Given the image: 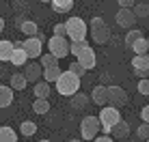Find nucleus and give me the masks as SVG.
Returning a JSON list of instances; mask_svg holds the SVG:
<instances>
[{"instance_id":"nucleus-1","label":"nucleus","mask_w":149,"mask_h":142,"mask_svg":"<svg viewBox=\"0 0 149 142\" xmlns=\"http://www.w3.org/2000/svg\"><path fill=\"white\" fill-rule=\"evenodd\" d=\"M69 54H74V56H76V63L82 65V69H84V71L95 69L97 58H95L93 48H91L86 41H82V43H69Z\"/></svg>"},{"instance_id":"nucleus-2","label":"nucleus","mask_w":149,"mask_h":142,"mask_svg":"<svg viewBox=\"0 0 149 142\" xmlns=\"http://www.w3.org/2000/svg\"><path fill=\"white\" fill-rule=\"evenodd\" d=\"M65 28H67V37L69 43H82L86 41V34H89V26L86 22L78 15H71V17L65 19Z\"/></svg>"},{"instance_id":"nucleus-3","label":"nucleus","mask_w":149,"mask_h":142,"mask_svg":"<svg viewBox=\"0 0 149 142\" xmlns=\"http://www.w3.org/2000/svg\"><path fill=\"white\" fill-rule=\"evenodd\" d=\"M54 84H56V93L63 95V97H74V95L80 90V78H76V75L69 73V71H63Z\"/></svg>"},{"instance_id":"nucleus-4","label":"nucleus","mask_w":149,"mask_h":142,"mask_svg":"<svg viewBox=\"0 0 149 142\" xmlns=\"http://www.w3.org/2000/svg\"><path fill=\"white\" fill-rule=\"evenodd\" d=\"M89 32H91V39H93L95 43H100V45L108 43V41H110V37H112L108 24L104 22V17H93V19H91V24H89Z\"/></svg>"},{"instance_id":"nucleus-5","label":"nucleus","mask_w":149,"mask_h":142,"mask_svg":"<svg viewBox=\"0 0 149 142\" xmlns=\"http://www.w3.org/2000/svg\"><path fill=\"white\" fill-rule=\"evenodd\" d=\"M97 119H100V127L104 131V136H110V129L121 121V112L117 108H112V105H104V108L100 110V116H97Z\"/></svg>"},{"instance_id":"nucleus-6","label":"nucleus","mask_w":149,"mask_h":142,"mask_svg":"<svg viewBox=\"0 0 149 142\" xmlns=\"http://www.w3.org/2000/svg\"><path fill=\"white\" fill-rule=\"evenodd\" d=\"M100 119L97 116H84V119L80 121V136L82 140H95L97 134H100Z\"/></svg>"},{"instance_id":"nucleus-7","label":"nucleus","mask_w":149,"mask_h":142,"mask_svg":"<svg viewBox=\"0 0 149 142\" xmlns=\"http://www.w3.org/2000/svg\"><path fill=\"white\" fill-rule=\"evenodd\" d=\"M45 43H48V52L52 54V56H56L58 60L65 58V56H69V41L65 37H54V34H52Z\"/></svg>"},{"instance_id":"nucleus-8","label":"nucleus","mask_w":149,"mask_h":142,"mask_svg":"<svg viewBox=\"0 0 149 142\" xmlns=\"http://www.w3.org/2000/svg\"><path fill=\"white\" fill-rule=\"evenodd\" d=\"M22 48L24 52H26L28 60L30 58H41V54H43V41H41L39 37H28L22 41Z\"/></svg>"},{"instance_id":"nucleus-9","label":"nucleus","mask_w":149,"mask_h":142,"mask_svg":"<svg viewBox=\"0 0 149 142\" xmlns=\"http://www.w3.org/2000/svg\"><path fill=\"white\" fill-rule=\"evenodd\" d=\"M108 105H112V108H123V105H127V93L121 88V86L112 84L108 86Z\"/></svg>"},{"instance_id":"nucleus-10","label":"nucleus","mask_w":149,"mask_h":142,"mask_svg":"<svg viewBox=\"0 0 149 142\" xmlns=\"http://www.w3.org/2000/svg\"><path fill=\"white\" fill-rule=\"evenodd\" d=\"M132 71H134V75H138L141 80H145L149 75V54L132 58Z\"/></svg>"},{"instance_id":"nucleus-11","label":"nucleus","mask_w":149,"mask_h":142,"mask_svg":"<svg viewBox=\"0 0 149 142\" xmlns=\"http://www.w3.org/2000/svg\"><path fill=\"white\" fill-rule=\"evenodd\" d=\"M24 78H26V82H30V84H37L39 80H41V75H43V69H41V65L39 63H26L24 65Z\"/></svg>"},{"instance_id":"nucleus-12","label":"nucleus","mask_w":149,"mask_h":142,"mask_svg":"<svg viewBox=\"0 0 149 142\" xmlns=\"http://www.w3.org/2000/svg\"><path fill=\"white\" fill-rule=\"evenodd\" d=\"M89 99H91V103L100 105V108H104V105H108V86H104V84H97L95 88L91 90Z\"/></svg>"},{"instance_id":"nucleus-13","label":"nucleus","mask_w":149,"mask_h":142,"mask_svg":"<svg viewBox=\"0 0 149 142\" xmlns=\"http://www.w3.org/2000/svg\"><path fill=\"white\" fill-rule=\"evenodd\" d=\"M115 19H117V26H121V28H132L134 22H136L132 9H119L117 15H115Z\"/></svg>"},{"instance_id":"nucleus-14","label":"nucleus","mask_w":149,"mask_h":142,"mask_svg":"<svg viewBox=\"0 0 149 142\" xmlns=\"http://www.w3.org/2000/svg\"><path fill=\"white\" fill-rule=\"evenodd\" d=\"M9 63L13 65V67H24V65L28 63V56H26V52H24V48H22V41H13V56Z\"/></svg>"},{"instance_id":"nucleus-15","label":"nucleus","mask_w":149,"mask_h":142,"mask_svg":"<svg viewBox=\"0 0 149 142\" xmlns=\"http://www.w3.org/2000/svg\"><path fill=\"white\" fill-rule=\"evenodd\" d=\"M130 136V125H127V121H119V123L115 125V127L110 129V138L115 140V138H119V140H123V138H127Z\"/></svg>"},{"instance_id":"nucleus-16","label":"nucleus","mask_w":149,"mask_h":142,"mask_svg":"<svg viewBox=\"0 0 149 142\" xmlns=\"http://www.w3.org/2000/svg\"><path fill=\"white\" fill-rule=\"evenodd\" d=\"M11 103H13V90H11V86L0 84V110L9 108Z\"/></svg>"},{"instance_id":"nucleus-17","label":"nucleus","mask_w":149,"mask_h":142,"mask_svg":"<svg viewBox=\"0 0 149 142\" xmlns=\"http://www.w3.org/2000/svg\"><path fill=\"white\" fill-rule=\"evenodd\" d=\"M50 84L43 82V80H39L37 84L33 86V93H35V99H50Z\"/></svg>"},{"instance_id":"nucleus-18","label":"nucleus","mask_w":149,"mask_h":142,"mask_svg":"<svg viewBox=\"0 0 149 142\" xmlns=\"http://www.w3.org/2000/svg\"><path fill=\"white\" fill-rule=\"evenodd\" d=\"M11 56H13V41L2 39L0 41V63H9Z\"/></svg>"},{"instance_id":"nucleus-19","label":"nucleus","mask_w":149,"mask_h":142,"mask_svg":"<svg viewBox=\"0 0 149 142\" xmlns=\"http://www.w3.org/2000/svg\"><path fill=\"white\" fill-rule=\"evenodd\" d=\"M50 7H52L54 13H69L74 9V0H52Z\"/></svg>"},{"instance_id":"nucleus-20","label":"nucleus","mask_w":149,"mask_h":142,"mask_svg":"<svg viewBox=\"0 0 149 142\" xmlns=\"http://www.w3.org/2000/svg\"><path fill=\"white\" fill-rule=\"evenodd\" d=\"M19 30H22V34L24 37H37L39 34V26H37V22H33V19H24V24L19 26Z\"/></svg>"},{"instance_id":"nucleus-21","label":"nucleus","mask_w":149,"mask_h":142,"mask_svg":"<svg viewBox=\"0 0 149 142\" xmlns=\"http://www.w3.org/2000/svg\"><path fill=\"white\" fill-rule=\"evenodd\" d=\"M89 103H91L89 95L80 93V90H78V93L74 95V97H71V108H74V110H84V108H86Z\"/></svg>"},{"instance_id":"nucleus-22","label":"nucleus","mask_w":149,"mask_h":142,"mask_svg":"<svg viewBox=\"0 0 149 142\" xmlns=\"http://www.w3.org/2000/svg\"><path fill=\"white\" fill-rule=\"evenodd\" d=\"M63 73V71H61V67H45L43 69V75H41V78H43V82H48V84H54L56 80H58V75Z\"/></svg>"},{"instance_id":"nucleus-23","label":"nucleus","mask_w":149,"mask_h":142,"mask_svg":"<svg viewBox=\"0 0 149 142\" xmlns=\"http://www.w3.org/2000/svg\"><path fill=\"white\" fill-rule=\"evenodd\" d=\"M26 78H24V73H13L11 80H9V86H11V90H24L26 88Z\"/></svg>"},{"instance_id":"nucleus-24","label":"nucleus","mask_w":149,"mask_h":142,"mask_svg":"<svg viewBox=\"0 0 149 142\" xmlns=\"http://www.w3.org/2000/svg\"><path fill=\"white\" fill-rule=\"evenodd\" d=\"M0 142H17L15 129L9 127V125H2V127H0Z\"/></svg>"},{"instance_id":"nucleus-25","label":"nucleus","mask_w":149,"mask_h":142,"mask_svg":"<svg viewBox=\"0 0 149 142\" xmlns=\"http://www.w3.org/2000/svg\"><path fill=\"white\" fill-rule=\"evenodd\" d=\"M132 50H134V56H145V54L149 52V43H147V37H141L138 41H134Z\"/></svg>"},{"instance_id":"nucleus-26","label":"nucleus","mask_w":149,"mask_h":142,"mask_svg":"<svg viewBox=\"0 0 149 142\" xmlns=\"http://www.w3.org/2000/svg\"><path fill=\"white\" fill-rule=\"evenodd\" d=\"M33 112L35 114H48L50 112V99H35L33 101Z\"/></svg>"},{"instance_id":"nucleus-27","label":"nucleus","mask_w":149,"mask_h":142,"mask_svg":"<svg viewBox=\"0 0 149 142\" xmlns=\"http://www.w3.org/2000/svg\"><path fill=\"white\" fill-rule=\"evenodd\" d=\"M19 134L26 136V138L35 136V134H37V123H33V121H24V123L19 125Z\"/></svg>"},{"instance_id":"nucleus-28","label":"nucleus","mask_w":149,"mask_h":142,"mask_svg":"<svg viewBox=\"0 0 149 142\" xmlns=\"http://www.w3.org/2000/svg\"><path fill=\"white\" fill-rule=\"evenodd\" d=\"M41 69H45V67H58V58H56V56H52V54H50V52H45V54H41Z\"/></svg>"},{"instance_id":"nucleus-29","label":"nucleus","mask_w":149,"mask_h":142,"mask_svg":"<svg viewBox=\"0 0 149 142\" xmlns=\"http://www.w3.org/2000/svg\"><path fill=\"white\" fill-rule=\"evenodd\" d=\"M132 11H134V17H136V19H145L147 15H149V4H147V2L134 4V9H132Z\"/></svg>"},{"instance_id":"nucleus-30","label":"nucleus","mask_w":149,"mask_h":142,"mask_svg":"<svg viewBox=\"0 0 149 142\" xmlns=\"http://www.w3.org/2000/svg\"><path fill=\"white\" fill-rule=\"evenodd\" d=\"M141 37H145L143 34V30H138V28H134V30H130V32L125 34V45L132 50V45H134V41H138Z\"/></svg>"},{"instance_id":"nucleus-31","label":"nucleus","mask_w":149,"mask_h":142,"mask_svg":"<svg viewBox=\"0 0 149 142\" xmlns=\"http://www.w3.org/2000/svg\"><path fill=\"white\" fill-rule=\"evenodd\" d=\"M67 71H69V73H74L76 78H80V80H82V75L86 73V71L82 69V65H78V63H76V60H74V63H71L69 67H67Z\"/></svg>"},{"instance_id":"nucleus-32","label":"nucleus","mask_w":149,"mask_h":142,"mask_svg":"<svg viewBox=\"0 0 149 142\" xmlns=\"http://www.w3.org/2000/svg\"><path fill=\"white\" fill-rule=\"evenodd\" d=\"M13 11H17V15H24L28 11V2L26 0H13Z\"/></svg>"},{"instance_id":"nucleus-33","label":"nucleus","mask_w":149,"mask_h":142,"mask_svg":"<svg viewBox=\"0 0 149 142\" xmlns=\"http://www.w3.org/2000/svg\"><path fill=\"white\" fill-rule=\"evenodd\" d=\"M136 136H138L141 140H147V138H149V125H147V123H141V125L136 127Z\"/></svg>"},{"instance_id":"nucleus-34","label":"nucleus","mask_w":149,"mask_h":142,"mask_svg":"<svg viewBox=\"0 0 149 142\" xmlns=\"http://www.w3.org/2000/svg\"><path fill=\"white\" fill-rule=\"evenodd\" d=\"M136 88H138V93H141V95H149V78H145V80H138Z\"/></svg>"},{"instance_id":"nucleus-35","label":"nucleus","mask_w":149,"mask_h":142,"mask_svg":"<svg viewBox=\"0 0 149 142\" xmlns=\"http://www.w3.org/2000/svg\"><path fill=\"white\" fill-rule=\"evenodd\" d=\"M54 37H67V28H65V22H58L54 26Z\"/></svg>"},{"instance_id":"nucleus-36","label":"nucleus","mask_w":149,"mask_h":142,"mask_svg":"<svg viewBox=\"0 0 149 142\" xmlns=\"http://www.w3.org/2000/svg\"><path fill=\"white\" fill-rule=\"evenodd\" d=\"M119 9H134V0H117Z\"/></svg>"},{"instance_id":"nucleus-37","label":"nucleus","mask_w":149,"mask_h":142,"mask_svg":"<svg viewBox=\"0 0 149 142\" xmlns=\"http://www.w3.org/2000/svg\"><path fill=\"white\" fill-rule=\"evenodd\" d=\"M141 119H143V123L149 125V105H145V108L141 110Z\"/></svg>"},{"instance_id":"nucleus-38","label":"nucleus","mask_w":149,"mask_h":142,"mask_svg":"<svg viewBox=\"0 0 149 142\" xmlns=\"http://www.w3.org/2000/svg\"><path fill=\"white\" fill-rule=\"evenodd\" d=\"M93 142H115V140H112L110 136H97V138H95Z\"/></svg>"},{"instance_id":"nucleus-39","label":"nucleus","mask_w":149,"mask_h":142,"mask_svg":"<svg viewBox=\"0 0 149 142\" xmlns=\"http://www.w3.org/2000/svg\"><path fill=\"white\" fill-rule=\"evenodd\" d=\"M4 26H7V24H4V17H2V15H0V34L4 32Z\"/></svg>"},{"instance_id":"nucleus-40","label":"nucleus","mask_w":149,"mask_h":142,"mask_svg":"<svg viewBox=\"0 0 149 142\" xmlns=\"http://www.w3.org/2000/svg\"><path fill=\"white\" fill-rule=\"evenodd\" d=\"M69 142H84V140H78V138H71Z\"/></svg>"},{"instance_id":"nucleus-41","label":"nucleus","mask_w":149,"mask_h":142,"mask_svg":"<svg viewBox=\"0 0 149 142\" xmlns=\"http://www.w3.org/2000/svg\"><path fill=\"white\" fill-rule=\"evenodd\" d=\"M39 2H48V4H50V2H52V0H39Z\"/></svg>"},{"instance_id":"nucleus-42","label":"nucleus","mask_w":149,"mask_h":142,"mask_svg":"<svg viewBox=\"0 0 149 142\" xmlns=\"http://www.w3.org/2000/svg\"><path fill=\"white\" fill-rule=\"evenodd\" d=\"M39 142H50V140H39Z\"/></svg>"},{"instance_id":"nucleus-43","label":"nucleus","mask_w":149,"mask_h":142,"mask_svg":"<svg viewBox=\"0 0 149 142\" xmlns=\"http://www.w3.org/2000/svg\"><path fill=\"white\" fill-rule=\"evenodd\" d=\"M147 43H149V37H147Z\"/></svg>"},{"instance_id":"nucleus-44","label":"nucleus","mask_w":149,"mask_h":142,"mask_svg":"<svg viewBox=\"0 0 149 142\" xmlns=\"http://www.w3.org/2000/svg\"><path fill=\"white\" fill-rule=\"evenodd\" d=\"M145 142H149V138H147V140H145Z\"/></svg>"},{"instance_id":"nucleus-45","label":"nucleus","mask_w":149,"mask_h":142,"mask_svg":"<svg viewBox=\"0 0 149 142\" xmlns=\"http://www.w3.org/2000/svg\"><path fill=\"white\" fill-rule=\"evenodd\" d=\"M147 4H149V2H147Z\"/></svg>"}]
</instances>
